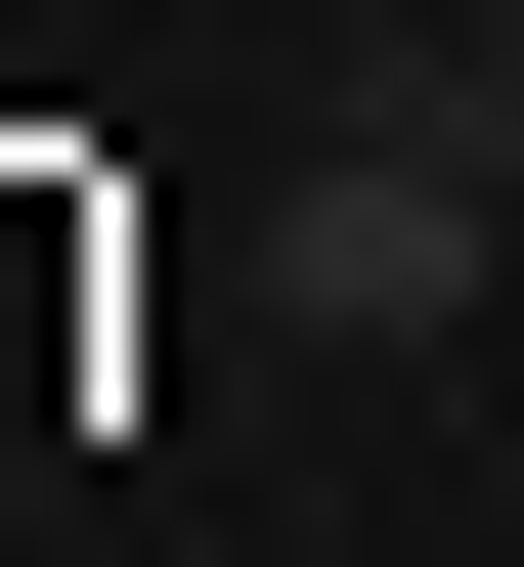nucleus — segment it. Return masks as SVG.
I'll return each instance as SVG.
<instances>
[{
    "label": "nucleus",
    "mask_w": 524,
    "mask_h": 567,
    "mask_svg": "<svg viewBox=\"0 0 524 567\" xmlns=\"http://www.w3.org/2000/svg\"><path fill=\"white\" fill-rule=\"evenodd\" d=\"M481 218H524V175L438 132V87H350V132L263 175V350H438V306H481Z\"/></svg>",
    "instance_id": "nucleus-1"
},
{
    "label": "nucleus",
    "mask_w": 524,
    "mask_h": 567,
    "mask_svg": "<svg viewBox=\"0 0 524 567\" xmlns=\"http://www.w3.org/2000/svg\"><path fill=\"white\" fill-rule=\"evenodd\" d=\"M393 87H438V132H481V175H524V0H438V44H393Z\"/></svg>",
    "instance_id": "nucleus-2"
}]
</instances>
